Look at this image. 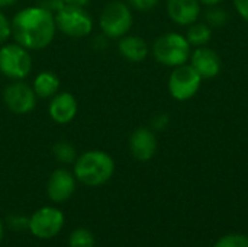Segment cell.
Here are the masks:
<instances>
[{
    "label": "cell",
    "mask_w": 248,
    "mask_h": 247,
    "mask_svg": "<svg viewBox=\"0 0 248 247\" xmlns=\"http://www.w3.org/2000/svg\"><path fill=\"white\" fill-rule=\"evenodd\" d=\"M55 15L41 6H28L19 10L12 19V36L29 51L46 48L57 33Z\"/></svg>",
    "instance_id": "cell-1"
},
{
    "label": "cell",
    "mask_w": 248,
    "mask_h": 247,
    "mask_svg": "<svg viewBox=\"0 0 248 247\" xmlns=\"http://www.w3.org/2000/svg\"><path fill=\"white\" fill-rule=\"evenodd\" d=\"M73 173L76 179L86 186H102L113 176L115 160L106 151L89 150L81 156H77Z\"/></svg>",
    "instance_id": "cell-2"
},
{
    "label": "cell",
    "mask_w": 248,
    "mask_h": 247,
    "mask_svg": "<svg viewBox=\"0 0 248 247\" xmlns=\"http://www.w3.org/2000/svg\"><path fill=\"white\" fill-rule=\"evenodd\" d=\"M151 52L157 63L174 68L189 63L192 45L185 35L179 32H166L153 42Z\"/></svg>",
    "instance_id": "cell-3"
},
{
    "label": "cell",
    "mask_w": 248,
    "mask_h": 247,
    "mask_svg": "<svg viewBox=\"0 0 248 247\" xmlns=\"http://www.w3.org/2000/svg\"><path fill=\"white\" fill-rule=\"evenodd\" d=\"M134 23L132 9L126 1L112 0L100 12L99 26L109 39H119L129 33Z\"/></svg>",
    "instance_id": "cell-4"
},
{
    "label": "cell",
    "mask_w": 248,
    "mask_h": 247,
    "mask_svg": "<svg viewBox=\"0 0 248 247\" xmlns=\"http://www.w3.org/2000/svg\"><path fill=\"white\" fill-rule=\"evenodd\" d=\"M54 15L57 29L70 38H84L93 31V17L86 7L64 4Z\"/></svg>",
    "instance_id": "cell-5"
},
{
    "label": "cell",
    "mask_w": 248,
    "mask_h": 247,
    "mask_svg": "<svg viewBox=\"0 0 248 247\" xmlns=\"http://www.w3.org/2000/svg\"><path fill=\"white\" fill-rule=\"evenodd\" d=\"M32 71V57L29 49L17 42L4 44L0 48V73L7 79L23 80Z\"/></svg>",
    "instance_id": "cell-6"
},
{
    "label": "cell",
    "mask_w": 248,
    "mask_h": 247,
    "mask_svg": "<svg viewBox=\"0 0 248 247\" xmlns=\"http://www.w3.org/2000/svg\"><path fill=\"white\" fill-rule=\"evenodd\" d=\"M202 76L193 68L190 63L174 67L169 76V92L173 99L179 102L190 100L202 86Z\"/></svg>",
    "instance_id": "cell-7"
},
{
    "label": "cell",
    "mask_w": 248,
    "mask_h": 247,
    "mask_svg": "<svg viewBox=\"0 0 248 247\" xmlns=\"http://www.w3.org/2000/svg\"><path fill=\"white\" fill-rule=\"evenodd\" d=\"M64 227V214L55 207H42L29 217L28 230L38 239H52Z\"/></svg>",
    "instance_id": "cell-8"
},
{
    "label": "cell",
    "mask_w": 248,
    "mask_h": 247,
    "mask_svg": "<svg viewBox=\"0 0 248 247\" xmlns=\"http://www.w3.org/2000/svg\"><path fill=\"white\" fill-rule=\"evenodd\" d=\"M36 99L32 86L23 83V80H13L3 90V102L6 108L16 115L32 112L36 106Z\"/></svg>",
    "instance_id": "cell-9"
},
{
    "label": "cell",
    "mask_w": 248,
    "mask_h": 247,
    "mask_svg": "<svg viewBox=\"0 0 248 247\" xmlns=\"http://www.w3.org/2000/svg\"><path fill=\"white\" fill-rule=\"evenodd\" d=\"M76 182L77 179L73 172L62 169V167L55 169L46 182L48 198L55 204L68 201L76 191Z\"/></svg>",
    "instance_id": "cell-10"
},
{
    "label": "cell",
    "mask_w": 248,
    "mask_h": 247,
    "mask_svg": "<svg viewBox=\"0 0 248 247\" xmlns=\"http://www.w3.org/2000/svg\"><path fill=\"white\" fill-rule=\"evenodd\" d=\"M129 151L132 157L138 162H148L157 153V137L155 131L147 127H140L134 130L129 137Z\"/></svg>",
    "instance_id": "cell-11"
},
{
    "label": "cell",
    "mask_w": 248,
    "mask_h": 247,
    "mask_svg": "<svg viewBox=\"0 0 248 247\" xmlns=\"http://www.w3.org/2000/svg\"><path fill=\"white\" fill-rule=\"evenodd\" d=\"M189 63L202 76V79H214L221 73L222 61L219 54L209 47H198L192 51Z\"/></svg>",
    "instance_id": "cell-12"
},
{
    "label": "cell",
    "mask_w": 248,
    "mask_h": 247,
    "mask_svg": "<svg viewBox=\"0 0 248 247\" xmlns=\"http://www.w3.org/2000/svg\"><path fill=\"white\" fill-rule=\"evenodd\" d=\"M166 9L169 17L179 26H189L198 22L202 13L199 0H167Z\"/></svg>",
    "instance_id": "cell-13"
},
{
    "label": "cell",
    "mask_w": 248,
    "mask_h": 247,
    "mask_svg": "<svg viewBox=\"0 0 248 247\" xmlns=\"http://www.w3.org/2000/svg\"><path fill=\"white\" fill-rule=\"evenodd\" d=\"M77 111H78L77 99L71 93L58 92L55 96L51 98L48 112L54 122L60 125H65L76 118Z\"/></svg>",
    "instance_id": "cell-14"
},
{
    "label": "cell",
    "mask_w": 248,
    "mask_h": 247,
    "mask_svg": "<svg viewBox=\"0 0 248 247\" xmlns=\"http://www.w3.org/2000/svg\"><path fill=\"white\" fill-rule=\"evenodd\" d=\"M118 48L121 55L131 63H142L150 54V47L147 41L138 35L126 33L125 36L119 38Z\"/></svg>",
    "instance_id": "cell-15"
},
{
    "label": "cell",
    "mask_w": 248,
    "mask_h": 247,
    "mask_svg": "<svg viewBox=\"0 0 248 247\" xmlns=\"http://www.w3.org/2000/svg\"><path fill=\"white\" fill-rule=\"evenodd\" d=\"M32 89L36 98L51 99L60 92V77L52 71H41L35 76Z\"/></svg>",
    "instance_id": "cell-16"
},
{
    "label": "cell",
    "mask_w": 248,
    "mask_h": 247,
    "mask_svg": "<svg viewBox=\"0 0 248 247\" xmlns=\"http://www.w3.org/2000/svg\"><path fill=\"white\" fill-rule=\"evenodd\" d=\"M185 36L192 47H205L212 39V28L206 22L198 20L187 26V32Z\"/></svg>",
    "instance_id": "cell-17"
},
{
    "label": "cell",
    "mask_w": 248,
    "mask_h": 247,
    "mask_svg": "<svg viewBox=\"0 0 248 247\" xmlns=\"http://www.w3.org/2000/svg\"><path fill=\"white\" fill-rule=\"evenodd\" d=\"M52 154L55 157L57 162L62 163V165H70L74 163L77 159V151L74 148V146L65 140L62 141H57L52 147Z\"/></svg>",
    "instance_id": "cell-18"
},
{
    "label": "cell",
    "mask_w": 248,
    "mask_h": 247,
    "mask_svg": "<svg viewBox=\"0 0 248 247\" xmlns=\"http://www.w3.org/2000/svg\"><path fill=\"white\" fill-rule=\"evenodd\" d=\"M230 16L228 12L221 7L219 4L217 6H209L208 10L205 12V22L214 29V28H222L224 25H227Z\"/></svg>",
    "instance_id": "cell-19"
},
{
    "label": "cell",
    "mask_w": 248,
    "mask_h": 247,
    "mask_svg": "<svg viewBox=\"0 0 248 247\" xmlns=\"http://www.w3.org/2000/svg\"><path fill=\"white\" fill-rule=\"evenodd\" d=\"M70 247H94V236L84 227L76 229L68 239Z\"/></svg>",
    "instance_id": "cell-20"
},
{
    "label": "cell",
    "mask_w": 248,
    "mask_h": 247,
    "mask_svg": "<svg viewBox=\"0 0 248 247\" xmlns=\"http://www.w3.org/2000/svg\"><path fill=\"white\" fill-rule=\"evenodd\" d=\"M214 247H248V236L246 234H227L222 236Z\"/></svg>",
    "instance_id": "cell-21"
},
{
    "label": "cell",
    "mask_w": 248,
    "mask_h": 247,
    "mask_svg": "<svg viewBox=\"0 0 248 247\" xmlns=\"http://www.w3.org/2000/svg\"><path fill=\"white\" fill-rule=\"evenodd\" d=\"M7 224L12 230L15 231H20L29 227V218H26L25 215L20 214H13L7 217Z\"/></svg>",
    "instance_id": "cell-22"
},
{
    "label": "cell",
    "mask_w": 248,
    "mask_h": 247,
    "mask_svg": "<svg viewBox=\"0 0 248 247\" xmlns=\"http://www.w3.org/2000/svg\"><path fill=\"white\" fill-rule=\"evenodd\" d=\"M158 1L160 0H126L128 6L134 10H138V12L153 10L158 4Z\"/></svg>",
    "instance_id": "cell-23"
},
{
    "label": "cell",
    "mask_w": 248,
    "mask_h": 247,
    "mask_svg": "<svg viewBox=\"0 0 248 247\" xmlns=\"http://www.w3.org/2000/svg\"><path fill=\"white\" fill-rule=\"evenodd\" d=\"M12 36V22L0 10V45H3Z\"/></svg>",
    "instance_id": "cell-24"
},
{
    "label": "cell",
    "mask_w": 248,
    "mask_h": 247,
    "mask_svg": "<svg viewBox=\"0 0 248 247\" xmlns=\"http://www.w3.org/2000/svg\"><path fill=\"white\" fill-rule=\"evenodd\" d=\"M170 124V116L167 114H157L151 119V130L153 131H164Z\"/></svg>",
    "instance_id": "cell-25"
},
{
    "label": "cell",
    "mask_w": 248,
    "mask_h": 247,
    "mask_svg": "<svg viewBox=\"0 0 248 247\" xmlns=\"http://www.w3.org/2000/svg\"><path fill=\"white\" fill-rule=\"evenodd\" d=\"M238 15L248 22V0H232Z\"/></svg>",
    "instance_id": "cell-26"
},
{
    "label": "cell",
    "mask_w": 248,
    "mask_h": 247,
    "mask_svg": "<svg viewBox=\"0 0 248 247\" xmlns=\"http://www.w3.org/2000/svg\"><path fill=\"white\" fill-rule=\"evenodd\" d=\"M90 0H62L64 4H68V6H80V7H86L89 4Z\"/></svg>",
    "instance_id": "cell-27"
},
{
    "label": "cell",
    "mask_w": 248,
    "mask_h": 247,
    "mask_svg": "<svg viewBox=\"0 0 248 247\" xmlns=\"http://www.w3.org/2000/svg\"><path fill=\"white\" fill-rule=\"evenodd\" d=\"M16 3H17V0H0V10L6 9V7H10V6H13Z\"/></svg>",
    "instance_id": "cell-28"
},
{
    "label": "cell",
    "mask_w": 248,
    "mask_h": 247,
    "mask_svg": "<svg viewBox=\"0 0 248 247\" xmlns=\"http://www.w3.org/2000/svg\"><path fill=\"white\" fill-rule=\"evenodd\" d=\"M203 6H217V4H221L224 0H199Z\"/></svg>",
    "instance_id": "cell-29"
},
{
    "label": "cell",
    "mask_w": 248,
    "mask_h": 247,
    "mask_svg": "<svg viewBox=\"0 0 248 247\" xmlns=\"http://www.w3.org/2000/svg\"><path fill=\"white\" fill-rule=\"evenodd\" d=\"M3 231H4V227H3V221L0 220V242L3 239Z\"/></svg>",
    "instance_id": "cell-30"
}]
</instances>
